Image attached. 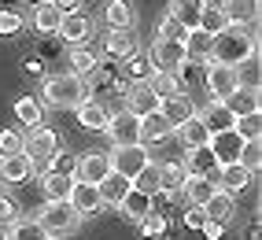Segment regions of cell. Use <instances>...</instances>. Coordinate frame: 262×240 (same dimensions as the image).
Listing matches in <instances>:
<instances>
[{"label": "cell", "instance_id": "6da1fadb", "mask_svg": "<svg viewBox=\"0 0 262 240\" xmlns=\"http://www.w3.org/2000/svg\"><path fill=\"white\" fill-rule=\"evenodd\" d=\"M251 56H258V41H255V30L248 26H229V30H222L218 37H214V56L211 63H222V67H244Z\"/></svg>", "mask_w": 262, "mask_h": 240}, {"label": "cell", "instance_id": "7a4b0ae2", "mask_svg": "<svg viewBox=\"0 0 262 240\" xmlns=\"http://www.w3.org/2000/svg\"><path fill=\"white\" fill-rule=\"evenodd\" d=\"M89 100V81L63 71V74H52L45 78V89H41V104L48 107H81Z\"/></svg>", "mask_w": 262, "mask_h": 240}, {"label": "cell", "instance_id": "3957f363", "mask_svg": "<svg viewBox=\"0 0 262 240\" xmlns=\"http://www.w3.org/2000/svg\"><path fill=\"white\" fill-rule=\"evenodd\" d=\"M33 222H37V226L45 229L48 240H56V236H71V233L78 229V222H81V218L74 214L71 203H45Z\"/></svg>", "mask_w": 262, "mask_h": 240}, {"label": "cell", "instance_id": "277c9868", "mask_svg": "<svg viewBox=\"0 0 262 240\" xmlns=\"http://www.w3.org/2000/svg\"><path fill=\"white\" fill-rule=\"evenodd\" d=\"M59 151V137H56V129H48L45 122L41 126H33L26 137H23V156L33 163V166H48V159Z\"/></svg>", "mask_w": 262, "mask_h": 240}, {"label": "cell", "instance_id": "5b68a950", "mask_svg": "<svg viewBox=\"0 0 262 240\" xmlns=\"http://www.w3.org/2000/svg\"><path fill=\"white\" fill-rule=\"evenodd\" d=\"M103 133H107V141L115 148H129V144H141V118L129 115L126 107L115 111L107 118V126H103Z\"/></svg>", "mask_w": 262, "mask_h": 240}, {"label": "cell", "instance_id": "8992f818", "mask_svg": "<svg viewBox=\"0 0 262 240\" xmlns=\"http://www.w3.org/2000/svg\"><path fill=\"white\" fill-rule=\"evenodd\" d=\"M107 159H111V174H122L126 181H133V178H137V174H141V170L151 163V156H148V148H144V144L115 148Z\"/></svg>", "mask_w": 262, "mask_h": 240}, {"label": "cell", "instance_id": "52a82bcc", "mask_svg": "<svg viewBox=\"0 0 262 240\" xmlns=\"http://www.w3.org/2000/svg\"><path fill=\"white\" fill-rule=\"evenodd\" d=\"M203 85L207 93L214 96V104H225L236 89H240V78L233 67H222V63H207V74H203Z\"/></svg>", "mask_w": 262, "mask_h": 240}, {"label": "cell", "instance_id": "ba28073f", "mask_svg": "<svg viewBox=\"0 0 262 240\" xmlns=\"http://www.w3.org/2000/svg\"><path fill=\"white\" fill-rule=\"evenodd\" d=\"M148 63H151V71L181 74V67H188V59H185V45H181V41H159V37H155L151 52H148Z\"/></svg>", "mask_w": 262, "mask_h": 240}, {"label": "cell", "instance_id": "9c48e42d", "mask_svg": "<svg viewBox=\"0 0 262 240\" xmlns=\"http://www.w3.org/2000/svg\"><path fill=\"white\" fill-rule=\"evenodd\" d=\"M111 174V159L103 151H85V156L74 159V181L78 185H100Z\"/></svg>", "mask_w": 262, "mask_h": 240}, {"label": "cell", "instance_id": "30bf717a", "mask_svg": "<svg viewBox=\"0 0 262 240\" xmlns=\"http://www.w3.org/2000/svg\"><path fill=\"white\" fill-rule=\"evenodd\" d=\"M126 111L137 115V118L159 111V100H155V93H151L148 81H129V85H126Z\"/></svg>", "mask_w": 262, "mask_h": 240}, {"label": "cell", "instance_id": "8fae6325", "mask_svg": "<svg viewBox=\"0 0 262 240\" xmlns=\"http://www.w3.org/2000/svg\"><path fill=\"white\" fill-rule=\"evenodd\" d=\"M71 188H74L71 174H56V170H45V174H41L45 203H67V200H71Z\"/></svg>", "mask_w": 262, "mask_h": 240}, {"label": "cell", "instance_id": "7c38bea8", "mask_svg": "<svg viewBox=\"0 0 262 240\" xmlns=\"http://www.w3.org/2000/svg\"><path fill=\"white\" fill-rule=\"evenodd\" d=\"M159 115L166 118V122L178 129V126H185L192 115H196V104L188 100V93H178V96H170V100H159Z\"/></svg>", "mask_w": 262, "mask_h": 240}, {"label": "cell", "instance_id": "4fadbf2b", "mask_svg": "<svg viewBox=\"0 0 262 240\" xmlns=\"http://www.w3.org/2000/svg\"><path fill=\"white\" fill-rule=\"evenodd\" d=\"M181 45H185V59L188 63H211V56H214V37L203 33V30H188Z\"/></svg>", "mask_w": 262, "mask_h": 240}, {"label": "cell", "instance_id": "5bb4252c", "mask_svg": "<svg viewBox=\"0 0 262 240\" xmlns=\"http://www.w3.org/2000/svg\"><path fill=\"white\" fill-rule=\"evenodd\" d=\"M67 203L74 207L78 218H85V214H100V211H103V200H100V192H96V185H78V181H74L71 200H67Z\"/></svg>", "mask_w": 262, "mask_h": 240}, {"label": "cell", "instance_id": "9a60e30c", "mask_svg": "<svg viewBox=\"0 0 262 240\" xmlns=\"http://www.w3.org/2000/svg\"><path fill=\"white\" fill-rule=\"evenodd\" d=\"M207 148H211V156L218 159V166H225V163H236V159H240L244 141H240V137H236L233 129H225V133H214Z\"/></svg>", "mask_w": 262, "mask_h": 240}, {"label": "cell", "instance_id": "2e32d148", "mask_svg": "<svg viewBox=\"0 0 262 240\" xmlns=\"http://www.w3.org/2000/svg\"><path fill=\"white\" fill-rule=\"evenodd\" d=\"M214 181L211 178H196V174H185V181H181V196H185V203L188 207H203L207 200L214 196Z\"/></svg>", "mask_w": 262, "mask_h": 240}, {"label": "cell", "instance_id": "e0dca14e", "mask_svg": "<svg viewBox=\"0 0 262 240\" xmlns=\"http://www.w3.org/2000/svg\"><path fill=\"white\" fill-rule=\"evenodd\" d=\"M214 185L222 188V192L236 196L240 188H248V185H251V170H244L240 163H225V166H218V178H214Z\"/></svg>", "mask_w": 262, "mask_h": 240}, {"label": "cell", "instance_id": "ac0fdd59", "mask_svg": "<svg viewBox=\"0 0 262 240\" xmlns=\"http://www.w3.org/2000/svg\"><path fill=\"white\" fill-rule=\"evenodd\" d=\"M218 8L225 11L229 26H251L258 19V0H222Z\"/></svg>", "mask_w": 262, "mask_h": 240}, {"label": "cell", "instance_id": "d6986e66", "mask_svg": "<svg viewBox=\"0 0 262 240\" xmlns=\"http://www.w3.org/2000/svg\"><path fill=\"white\" fill-rule=\"evenodd\" d=\"M185 174H196V178H218V159L211 156V148H196V151H185Z\"/></svg>", "mask_w": 262, "mask_h": 240}, {"label": "cell", "instance_id": "ffe728a7", "mask_svg": "<svg viewBox=\"0 0 262 240\" xmlns=\"http://www.w3.org/2000/svg\"><path fill=\"white\" fill-rule=\"evenodd\" d=\"M103 52H107L111 59H133L137 56V37H133V30H111L107 33V41H103Z\"/></svg>", "mask_w": 262, "mask_h": 240}, {"label": "cell", "instance_id": "44dd1931", "mask_svg": "<svg viewBox=\"0 0 262 240\" xmlns=\"http://www.w3.org/2000/svg\"><path fill=\"white\" fill-rule=\"evenodd\" d=\"M78 111V122H81V129H89V133H103V126H107V118H111V111L107 107H103V100H85V104L81 107H74Z\"/></svg>", "mask_w": 262, "mask_h": 240}, {"label": "cell", "instance_id": "7402d4cb", "mask_svg": "<svg viewBox=\"0 0 262 240\" xmlns=\"http://www.w3.org/2000/svg\"><path fill=\"white\" fill-rule=\"evenodd\" d=\"M129 188H133V181H126L122 174H107V178L96 185V192L103 200V207H118V203L129 196Z\"/></svg>", "mask_w": 262, "mask_h": 240}, {"label": "cell", "instance_id": "603a6c76", "mask_svg": "<svg viewBox=\"0 0 262 240\" xmlns=\"http://www.w3.org/2000/svg\"><path fill=\"white\" fill-rule=\"evenodd\" d=\"M118 214L126 218V222H133V226H141V222L151 214V196H144V192H137V188H129V196L118 203Z\"/></svg>", "mask_w": 262, "mask_h": 240}, {"label": "cell", "instance_id": "cb8c5ba5", "mask_svg": "<svg viewBox=\"0 0 262 240\" xmlns=\"http://www.w3.org/2000/svg\"><path fill=\"white\" fill-rule=\"evenodd\" d=\"M173 133L181 137V144H185V151H196V148H207V144H211V133H207V126L200 122V111L192 115V118H188L185 126H178Z\"/></svg>", "mask_w": 262, "mask_h": 240}, {"label": "cell", "instance_id": "d4e9b609", "mask_svg": "<svg viewBox=\"0 0 262 240\" xmlns=\"http://www.w3.org/2000/svg\"><path fill=\"white\" fill-rule=\"evenodd\" d=\"M170 133H173V126L166 122L159 111H151V115L141 118V144H144V148H148V144H163Z\"/></svg>", "mask_w": 262, "mask_h": 240}, {"label": "cell", "instance_id": "484cf974", "mask_svg": "<svg viewBox=\"0 0 262 240\" xmlns=\"http://www.w3.org/2000/svg\"><path fill=\"white\" fill-rule=\"evenodd\" d=\"M89 19H85L81 11H71V15H63V23H59V37L67 41V45H85V37H89Z\"/></svg>", "mask_w": 262, "mask_h": 240}, {"label": "cell", "instance_id": "4316f807", "mask_svg": "<svg viewBox=\"0 0 262 240\" xmlns=\"http://www.w3.org/2000/svg\"><path fill=\"white\" fill-rule=\"evenodd\" d=\"M233 211H236V196L222 192V188H214V196L203 203V214L211 218V222H218V226H225V222L233 218Z\"/></svg>", "mask_w": 262, "mask_h": 240}, {"label": "cell", "instance_id": "83f0119b", "mask_svg": "<svg viewBox=\"0 0 262 240\" xmlns=\"http://www.w3.org/2000/svg\"><path fill=\"white\" fill-rule=\"evenodd\" d=\"M225 107H229V115L233 118H244V115H255V111H262V100H258V89H240L225 100Z\"/></svg>", "mask_w": 262, "mask_h": 240}, {"label": "cell", "instance_id": "f1b7e54d", "mask_svg": "<svg viewBox=\"0 0 262 240\" xmlns=\"http://www.w3.org/2000/svg\"><path fill=\"white\" fill-rule=\"evenodd\" d=\"M103 23H107L111 30H133L137 11H133L129 0H111V4L103 8Z\"/></svg>", "mask_w": 262, "mask_h": 240}, {"label": "cell", "instance_id": "f546056e", "mask_svg": "<svg viewBox=\"0 0 262 240\" xmlns=\"http://www.w3.org/2000/svg\"><path fill=\"white\" fill-rule=\"evenodd\" d=\"M203 8H207V0H173V4H170V15H173V19L185 26V33H188V30L200 26Z\"/></svg>", "mask_w": 262, "mask_h": 240}, {"label": "cell", "instance_id": "4dcf8cb0", "mask_svg": "<svg viewBox=\"0 0 262 240\" xmlns=\"http://www.w3.org/2000/svg\"><path fill=\"white\" fill-rule=\"evenodd\" d=\"M200 122L207 126V133H225V129H233L236 126V118L229 115V107H225V104H214V100H211V107H207L203 115H200Z\"/></svg>", "mask_w": 262, "mask_h": 240}, {"label": "cell", "instance_id": "1f68e13d", "mask_svg": "<svg viewBox=\"0 0 262 240\" xmlns=\"http://www.w3.org/2000/svg\"><path fill=\"white\" fill-rule=\"evenodd\" d=\"M148 85H151L155 100H170V96L185 93V85H181V74H170V71H151Z\"/></svg>", "mask_w": 262, "mask_h": 240}, {"label": "cell", "instance_id": "d6a6232c", "mask_svg": "<svg viewBox=\"0 0 262 240\" xmlns=\"http://www.w3.org/2000/svg\"><path fill=\"white\" fill-rule=\"evenodd\" d=\"M59 23H63V11L52 4V0L33 8V30L37 33H59Z\"/></svg>", "mask_w": 262, "mask_h": 240}, {"label": "cell", "instance_id": "836d02e7", "mask_svg": "<svg viewBox=\"0 0 262 240\" xmlns=\"http://www.w3.org/2000/svg\"><path fill=\"white\" fill-rule=\"evenodd\" d=\"M15 118H19L23 126H30V129L41 126L45 122V104L37 96H19V100H15Z\"/></svg>", "mask_w": 262, "mask_h": 240}, {"label": "cell", "instance_id": "e575fe53", "mask_svg": "<svg viewBox=\"0 0 262 240\" xmlns=\"http://www.w3.org/2000/svg\"><path fill=\"white\" fill-rule=\"evenodd\" d=\"M33 174V163L26 156H11V159H0V178L8 185H19V181H30Z\"/></svg>", "mask_w": 262, "mask_h": 240}, {"label": "cell", "instance_id": "d590c367", "mask_svg": "<svg viewBox=\"0 0 262 240\" xmlns=\"http://www.w3.org/2000/svg\"><path fill=\"white\" fill-rule=\"evenodd\" d=\"M155 170H159V192H181L185 166H181L178 159H170V163H155Z\"/></svg>", "mask_w": 262, "mask_h": 240}, {"label": "cell", "instance_id": "8d00e7d4", "mask_svg": "<svg viewBox=\"0 0 262 240\" xmlns=\"http://www.w3.org/2000/svg\"><path fill=\"white\" fill-rule=\"evenodd\" d=\"M96 67H100V59H96V52L89 45H74L71 48V74L85 78V74H96Z\"/></svg>", "mask_w": 262, "mask_h": 240}, {"label": "cell", "instance_id": "74e56055", "mask_svg": "<svg viewBox=\"0 0 262 240\" xmlns=\"http://www.w3.org/2000/svg\"><path fill=\"white\" fill-rule=\"evenodd\" d=\"M4 240H48V236H45V229L33 218H15V222H8Z\"/></svg>", "mask_w": 262, "mask_h": 240}, {"label": "cell", "instance_id": "f35d334b", "mask_svg": "<svg viewBox=\"0 0 262 240\" xmlns=\"http://www.w3.org/2000/svg\"><path fill=\"white\" fill-rule=\"evenodd\" d=\"M233 133L240 137L244 144H251V141H262V111H255V115H244V118H236Z\"/></svg>", "mask_w": 262, "mask_h": 240}, {"label": "cell", "instance_id": "ab89813d", "mask_svg": "<svg viewBox=\"0 0 262 240\" xmlns=\"http://www.w3.org/2000/svg\"><path fill=\"white\" fill-rule=\"evenodd\" d=\"M196 30H203V33H211V37H218L222 30H229V23H225V11H222L218 4H207L203 15H200V26H196Z\"/></svg>", "mask_w": 262, "mask_h": 240}, {"label": "cell", "instance_id": "60d3db41", "mask_svg": "<svg viewBox=\"0 0 262 240\" xmlns=\"http://www.w3.org/2000/svg\"><path fill=\"white\" fill-rule=\"evenodd\" d=\"M133 188H137V192H144V196H155V192H159V170H155V163H148L141 174L133 178Z\"/></svg>", "mask_w": 262, "mask_h": 240}, {"label": "cell", "instance_id": "b9f144b4", "mask_svg": "<svg viewBox=\"0 0 262 240\" xmlns=\"http://www.w3.org/2000/svg\"><path fill=\"white\" fill-rule=\"evenodd\" d=\"M11 156H23V133L0 129V159H11Z\"/></svg>", "mask_w": 262, "mask_h": 240}, {"label": "cell", "instance_id": "7bdbcfd3", "mask_svg": "<svg viewBox=\"0 0 262 240\" xmlns=\"http://www.w3.org/2000/svg\"><path fill=\"white\" fill-rule=\"evenodd\" d=\"M236 163H240L244 170H251V174H255V170H258V163H262V141H251V144H244Z\"/></svg>", "mask_w": 262, "mask_h": 240}, {"label": "cell", "instance_id": "ee69618b", "mask_svg": "<svg viewBox=\"0 0 262 240\" xmlns=\"http://www.w3.org/2000/svg\"><path fill=\"white\" fill-rule=\"evenodd\" d=\"M159 41H185V26L173 19V15H166V19L159 23V33H155Z\"/></svg>", "mask_w": 262, "mask_h": 240}, {"label": "cell", "instance_id": "f6af8a7d", "mask_svg": "<svg viewBox=\"0 0 262 240\" xmlns=\"http://www.w3.org/2000/svg\"><path fill=\"white\" fill-rule=\"evenodd\" d=\"M129 67H126V74H129V81H148L151 78V63L148 59H141V56H133V59H126Z\"/></svg>", "mask_w": 262, "mask_h": 240}, {"label": "cell", "instance_id": "bcb514c9", "mask_svg": "<svg viewBox=\"0 0 262 240\" xmlns=\"http://www.w3.org/2000/svg\"><path fill=\"white\" fill-rule=\"evenodd\" d=\"M23 30V15L11 8H0V33H19Z\"/></svg>", "mask_w": 262, "mask_h": 240}, {"label": "cell", "instance_id": "7dc6e473", "mask_svg": "<svg viewBox=\"0 0 262 240\" xmlns=\"http://www.w3.org/2000/svg\"><path fill=\"white\" fill-rule=\"evenodd\" d=\"M45 170H56V174H71V178H74V156H67V151H56V156L48 159Z\"/></svg>", "mask_w": 262, "mask_h": 240}, {"label": "cell", "instance_id": "c3c4849f", "mask_svg": "<svg viewBox=\"0 0 262 240\" xmlns=\"http://www.w3.org/2000/svg\"><path fill=\"white\" fill-rule=\"evenodd\" d=\"M141 233H144V236H163V233H166V218L151 211V214L141 222Z\"/></svg>", "mask_w": 262, "mask_h": 240}, {"label": "cell", "instance_id": "681fc988", "mask_svg": "<svg viewBox=\"0 0 262 240\" xmlns=\"http://www.w3.org/2000/svg\"><path fill=\"white\" fill-rule=\"evenodd\" d=\"M0 222H15V200L0 188Z\"/></svg>", "mask_w": 262, "mask_h": 240}, {"label": "cell", "instance_id": "f907efd6", "mask_svg": "<svg viewBox=\"0 0 262 240\" xmlns=\"http://www.w3.org/2000/svg\"><path fill=\"white\" fill-rule=\"evenodd\" d=\"M203 222H207L203 207H188V211H185V226H188V229H203Z\"/></svg>", "mask_w": 262, "mask_h": 240}, {"label": "cell", "instance_id": "816d5d0a", "mask_svg": "<svg viewBox=\"0 0 262 240\" xmlns=\"http://www.w3.org/2000/svg\"><path fill=\"white\" fill-rule=\"evenodd\" d=\"M200 233H203L207 240H218V236L225 233V226H218V222H211V218H207V222H203V229H200Z\"/></svg>", "mask_w": 262, "mask_h": 240}, {"label": "cell", "instance_id": "f5cc1de1", "mask_svg": "<svg viewBox=\"0 0 262 240\" xmlns=\"http://www.w3.org/2000/svg\"><path fill=\"white\" fill-rule=\"evenodd\" d=\"M52 4H56V8H59L63 15H71V11H78V8L85 4V0H52Z\"/></svg>", "mask_w": 262, "mask_h": 240}, {"label": "cell", "instance_id": "db71d44e", "mask_svg": "<svg viewBox=\"0 0 262 240\" xmlns=\"http://www.w3.org/2000/svg\"><path fill=\"white\" fill-rule=\"evenodd\" d=\"M23 71H26V74H41L45 67H41V59H26V63H23Z\"/></svg>", "mask_w": 262, "mask_h": 240}, {"label": "cell", "instance_id": "11a10c76", "mask_svg": "<svg viewBox=\"0 0 262 240\" xmlns=\"http://www.w3.org/2000/svg\"><path fill=\"white\" fill-rule=\"evenodd\" d=\"M30 4H33V8H37V4H45V0H30Z\"/></svg>", "mask_w": 262, "mask_h": 240}, {"label": "cell", "instance_id": "9f6ffc18", "mask_svg": "<svg viewBox=\"0 0 262 240\" xmlns=\"http://www.w3.org/2000/svg\"><path fill=\"white\" fill-rule=\"evenodd\" d=\"M0 240H4V233H0Z\"/></svg>", "mask_w": 262, "mask_h": 240}]
</instances>
